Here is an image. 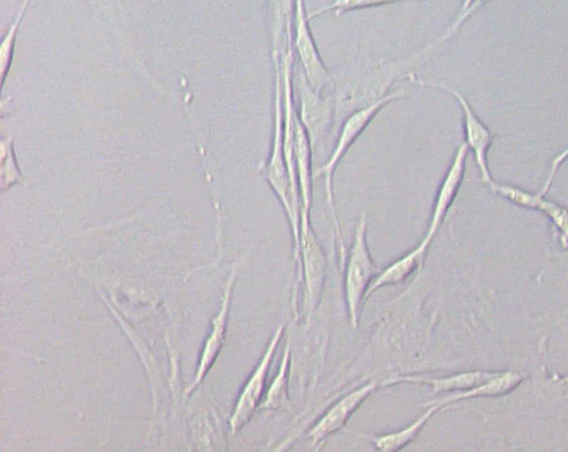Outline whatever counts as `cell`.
Here are the masks:
<instances>
[{
	"instance_id": "15",
	"label": "cell",
	"mask_w": 568,
	"mask_h": 452,
	"mask_svg": "<svg viewBox=\"0 0 568 452\" xmlns=\"http://www.w3.org/2000/svg\"><path fill=\"white\" fill-rule=\"evenodd\" d=\"M432 241V239L424 237L414 249L381 270L368 287L365 300L384 287L399 284L408 279L424 261Z\"/></svg>"
},
{
	"instance_id": "7",
	"label": "cell",
	"mask_w": 568,
	"mask_h": 452,
	"mask_svg": "<svg viewBox=\"0 0 568 452\" xmlns=\"http://www.w3.org/2000/svg\"><path fill=\"white\" fill-rule=\"evenodd\" d=\"M308 14L306 13L304 0H295L293 21V50L298 57L301 69L304 72L310 86L317 92L329 81V73L325 67L315 40L308 27Z\"/></svg>"
},
{
	"instance_id": "2",
	"label": "cell",
	"mask_w": 568,
	"mask_h": 452,
	"mask_svg": "<svg viewBox=\"0 0 568 452\" xmlns=\"http://www.w3.org/2000/svg\"><path fill=\"white\" fill-rule=\"evenodd\" d=\"M275 68L274 130L270 155L263 168L265 179L274 191L288 221L293 237V255L296 268L300 263V212L291 199V180L283 148L282 72Z\"/></svg>"
},
{
	"instance_id": "13",
	"label": "cell",
	"mask_w": 568,
	"mask_h": 452,
	"mask_svg": "<svg viewBox=\"0 0 568 452\" xmlns=\"http://www.w3.org/2000/svg\"><path fill=\"white\" fill-rule=\"evenodd\" d=\"M295 0H267V20L273 63H280L287 48L293 46Z\"/></svg>"
},
{
	"instance_id": "1",
	"label": "cell",
	"mask_w": 568,
	"mask_h": 452,
	"mask_svg": "<svg viewBox=\"0 0 568 452\" xmlns=\"http://www.w3.org/2000/svg\"><path fill=\"white\" fill-rule=\"evenodd\" d=\"M407 92L403 89L392 91L386 93L372 102L371 104L354 111L347 119L344 121L341 132L338 134L336 144L327 161L316 168L313 171V179L318 178L320 175L324 177V187L326 194V204L329 209L332 220L335 225L336 238L339 247V257L342 265L346 261V248L342 234V230L339 227V222L336 214V209L334 204V195H333V175L334 172L343 159V157L347 153L349 148L354 144L357 138L363 133L366 127L371 123V121L378 114V112L387 106L389 102L397 100L404 97Z\"/></svg>"
},
{
	"instance_id": "6",
	"label": "cell",
	"mask_w": 568,
	"mask_h": 452,
	"mask_svg": "<svg viewBox=\"0 0 568 452\" xmlns=\"http://www.w3.org/2000/svg\"><path fill=\"white\" fill-rule=\"evenodd\" d=\"M408 78L419 86L445 90L459 103L464 117L465 143L468 150L474 153L481 182L488 185L494 180L488 167V150L493 143V134L488 127L478 118L466 98L458 90L444 83L420 80L412 74Z\"/></svg>"
},
{
	"instance_id": "17",
	"label": "cell",
	"mask_w": 568,
	"mask_h": 452,
	"mask_svg": "<svg viewBox=\"0 0 568 452\" xmlns=\"http://www.w3.org/2000/svg\"><path fill=\"white\" fill-rule=\"evenodd\" d=\"M297 112V111H296ZM296 141H295V163L301 199V210L311 212L312 189H313V169H312V145L310 138L302 122L296 115Z\"/></svg>"
},
{
	"instance_id": "18",
	"label": "cell",
	"mask_w": 568,
	"mask_h": 452,
	"mask_svg": "<svg viewBox=\"0 0 568 452\" xmlns=\"http://www.w3.org/2000/svg\"><path fill=\"white\" fill-rule=\"evenodd\" d=\"M523 380V376L517 372H498L495 376L487 380L486 382L476 385L471 389L465 391H458L450 393L444 398L437 399L435 401H428L425 404L435 403L440 410L447 408L448 405L471 398L478 396H499L506 393L511 392L516 389ZM424 404V405H425Z\"/></svg>"
},
{
	"instance_id": "10",
	"label": "cell",
	"mask_w": 568,
	"mask_h": 452,
	"mask_svg": "<svg viewBox=\"0 0 568 452\" xmlns=\"http://www.w3.org/2000/svg\"><path fill=\"white\" fill-rule=\"evenodd\" d=\"M300 110L298 119L305 128L312 149L322 142L328 132L334 115L333 103L329 98H323L321 92L314 90L301 69L298 78Z\"/></svg>"
},
{
	"instance_id": "23",
	"label": "cell",
	"mask_w": 568,
	"mask_h": 452,
	"mask_svg": "<svg viewBox=\"0 0 568 452\" xmlns=\"http://www.w3.org/2000/svg\"><path fill=\"white\" fill-rule=\"evenodd\" d=\"M30 1L31 0H22V3L20 6L16 17H14L13 21L11 22L12 26L18 27V28L20 27L22 17H23V14H24V12H26Z\"/></svg>"
},
{
	"instance_id": "14",
	"label": "cell",
	"mask_w": 568,
	"mask_h": 452,
	"mask_svg": "<svg viewBox=\"0 0 568 452\" xmlns=\"http://www.w3.org/2000/svg\"><path fill=\"white\" fill-rule=\"evenodd\" d=\"M498 372L466 371L449 376L433 378L420 374L397 375L382 381L383 386L399 383H419L430 385L433 394L442 392H458L471 389L495 376Z\"/></svg>"
},
{
	"instance_id": "3",
	"label": "cell",
	"mask_w": 568,
	"mask_h": 452,
	"mask_svg": "<svg viewBox=\"0 0 568 452\" xmlns=\"http://www.w3.org/2000/svg\"><path fill=\"white\" fill-rule=\"evenodd\" d=\"M367 218L363 211L358 218L353 244L345 261L344 293L349 324L355 330L359 312L368 287L382 269H378L371 255L366 242Z\"/></svg>"
},
{
	"instance_id": "16",
	"label": "cell",
	"mask_w": 568,
	"mask_h": 452,
	"mask_svg": "<svg viewBox=\"0 0 568 452\" xmlns=\"http://www.w3.org/2000/svg\"><path fill=\"white\" fill-rule=\"evenodd\" d=\"M425 406L426 410L416 420L400 430L384 434H372L355 431H347V433L369 441L377 451H400L418 436L419 432L424 429L430 418L440 410V408L435 403L425 404Z\"/></svg>"
},
{
	"instance_id": "21",
	"label": "cell",
	"mask_w": 568,
	"mask_h": 452,
	"mask_svg": "<svg viewBox=\"0 0 568 452\" xmlns=\"http://www.w3.org/2000/svg\"><path fill=\"white\" fill-rule=\"evenodd\" d=\"M402 1L408 0H333L332 2L308 12L307 14L308 19L311 20L328 11H334L336 16H339L348 11L381 7Z\"/></svg>"
},
{
	"instance_id": "9",
	"label": "cell",
	"mask_w": 568,
	"mask_h": 452,
	"mask_svg": "<svg viewBox=\"0 0 568 452\" xmlns=\"http://www.w3.org/2000/svg\"><path fill=\"white\" fill-rule=\"evenodd\" d=\"M242 261H239L234 264L229 279L224 287L223 297L221 300V305L219 312L215 314L211 322V330L207 334V338L203 344L199 365L194 375V379L190 383V385L185 390V394H190L194 391L202 380L205 378L207 372L211 370L212 365L215 363L225 340V334L227 330V321L230 313V305L232 299V292L235 284V280L237 278L239 268Z\"/></svg>"
},
{
	"instance_id": "11",
	"label": "cell",
	"mask_w": 568,
	"mask_h": 452,
	"mask_svg": "<svg viewBox=\"0 0 568 452\" xmlns=\"http://www.w3.org/2000/svg\"><path fill=\"white\" fill-rule=\"evenodd\" d=\"M493 192L527 209L542 212L551 220L560 233V242L568 248V209L545 198L540 192L531 193L518 187L493 180L487 185Z\"/></svg>"
},
{
	"instance_id": "22",
	"label": "cell",
	"mask_w": 568,
	"mask_h": 452,
	"mask_svg": "<svg viewBox=\"0 0 568 452\" xmlns=\"http://www.w3.org/2000/svg\"><path fill=\"white\" fill-rule=\"evenodd\" d=\"M566 160H568V145L551 160L546 181L538 192L541 194H546L548 192L559 168Z\"/></svg>"
},
{
	"instance_id": "5",
	"label": "cell",
	"mask_w": 568,
	"mask_h": 452,
	"mask_svg": "<svg viewBox=\"0 0 568 452\" xmlns=\"http://www.w3.org/2000/svg\"><path fill=\"white\" fill-rule=\"evenodd\" d=\"M284 332L285 325L282 323L274 331L256 366L244 383L229 420L232 434L246 425L263 402L272 361Z\"/></svg>"
},
{
	"instance_id": "12",
	"label": "cell",
	"mask_w": 568,
	"mask_h": 452,
	"mask_svg": "<svg viewBox=\"0 0 568 452\" xmlns=\"http://www.w3.org/2000/svg\"><path fill=\"white\" fill-rule=\"evenodd\" d=\"M468 147L462 143L444 175L436 194L433 213L425 237L434 239L455 201L464 180Z\"/></svg>"
},
{
	"instance_id": "8",
	"label": "cell",
	"mask_w": 568,
	"mask_h": 452,
	"mask_svg": "<svg viewBox=\"0 0 568 452\" xmlns=\"http://www.w3.org/2000/svg\"><path fill=\"white\" fill-rule=\"evenodd\" d=\"M378 388H383L382 381L372 380L334 402L307 432L312 446L318 450L331 435L342 430L357 409Z\"/></svg>"
},
{
	"instance_id": "19",
	"label": "cell",
	"mask_w": 568,
	"mask_h": 452,
	"mask_svg": "<svg viewBox=\"0 0 568 452\" xmlns=\"http://www.w3.org/2000/svg\"><path fill=\"white\" fill-rule=\"evenodd\" d=\"M290 369H291V342L287 340L278 371L266 390L260 408L263 410L292 411L290 399Z\"/></svg>"
},
{
	"instance_id": "20",
	"label": "cell",
	"mask_w": 568,
	"mask_h": 452,
	"mask_svg": "<svg viewBox=\"0 0 568 452\" xmlns=\"http://www.w3.org/2000/svg\"><path fill=\"white\" fill-rule=\"evenodd\" d=\"M22 181L12 140L3 137L1 140V189L6 190Z\"/></svg>"
},
{
	"instance_id": "4",
	"label": "cell",
	"mask_w": 568,
	"mask_h": 452,
	"mask_svg": "<svg viewBox=\"0 0 568 452\" xmlns=\"http://www.w3.org/2000/svg\"><path fill=\"white\" fill-rule=\"evenodd\" d=\"M297 287L304 279L307 321L317 307L326 275V258L311 224L310 212L300 211Z\"/></svg>"
}]
</instances>
